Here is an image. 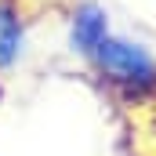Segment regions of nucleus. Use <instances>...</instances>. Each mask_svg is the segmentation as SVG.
<instances>
[{"label": "nucleus", "instance_id": "obj_1", "mask_svg": "<svg viewBox=\"0 0 156 156\" xmlns=\"http://www.w3.org/2000/svg\"><path fill=\"white\" fill-rule=\"evenodd\" d=\"M94 73L123 98H149L156 94V55L131 37H109L87 58Z\"/></svg>", "mask_w": 156, "mask_h": 156}, {"label": "nucleus", "instance_id": "obj_2", "mask_svg": "<svg viewBox=\"0 0 156 156\" xmlns=\"http://www.w3.org/2000/svg\"><path fill=\"white\" fill-rule=\"evenodd\" d=\"M105 37H109V15H105V7L94 4V0L80 4L73 11V22H69V44H73V51L83 55V58H91Z\"/></svg>", "mask_w": 156, "mask_h": 156}, {"label": "nucleus", "instance_id": "obj_3", "mask_svg": "<svg viewBox=\"0 0 156 156\" xmlns=\"http://www.w3.org/2000/svg\"><path fill=\"white\" fill-rule=\"evenodd\" d=\"M22 55V18L15 15L11 4L0 0V69L15 66Z\"/></svg>", "mask_w": 156, "mask_h": 156}]
</instances>
